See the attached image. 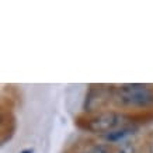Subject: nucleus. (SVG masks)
I'll list each match as a JSON object with an SVG mask.
<instances>
[{
  "label": "nucleus",
  "mask_w": 153,
  "mask_h": 153,
  "mask_svg": "<svg viewBox=\"0 0 153 153\" xmlns=\"http://www.w3.org/2000/svg\"><path fill=\"white\" fill-rule=\"evenodd\" d=\"M114 98L121 105L148 107L153 104V90L145 84H122L114 90Z\"/></svg>",
  "instance_id": "f257e3e1"
},
{
  "label": "nucleus",
  "mask_w": 153,
  "mask_h": 153,
  "mask_svg": "<svg viewBox=\"0 0 153 153\" xmlns=\"http://www.w3.org/2000/svg\"><path fill=\"white\" fill-rule=\"evenodd\" d=\"M129 121L131 118L128 115H125V114L107 111L90 118L87 121L86 128L88 131H91V132H96V134L105 135L110 134V132H114L117 129H121V128H126Z\"/></svg>",
  "instance_id": "f03ea898"
},
{
  "label": "nucleus",
  "mask_w": 153,
  "mask_h": 153,
  "mask_svg": "<svg viewBox=\"0 0 153 153\" xmlns=\"http://www.w3.org/2000/svg\"><path fill=\"white\" fill-rule=\"evenodd\" d=\"M134 134V128L131 126H126V128H121V129H117L114 132H110V134L104 135V139L108 140V142H118V140L124 139L125 136Z\"/></svg>",
  "instance_id": "7ed1b4c3"
},
{
  "label": "nucleus",
  "mask_w": 153,
  "mask_h": 153,
  "mask_svg": "<svg viewBox=\"0 0 153 153\" xmlns=\"http://www.w3.org/2000/svg\"><path fill=\"white\" fill-rule=\"evenodd\" d=\"M82 153H111V149L107 143H94L86 148Z\"/></svg>",
  "instance_id": "20e7f679"
},
{
  "label": "nucleus",
  "mask_w": 153,
  "mask_h": 153,
  "mask_svg": "<svg viewBox=\"0 0 153 153\" xmlns=\"http://www.w3.org/2000/svg\"><path fill=\"white\" fill-rule=\"evenodd\" d=\"M118 153H134V148H132L131 145H124V146L118 150Z\"/></svg>",
  "instance_id": "39448f33"
},
{
  "label": "nucleus",
  "mask_w": 153,
  "mask_h": 153,
  "mask_svg": "<svg viewBox=\"0 0 153 153\" xmlns=\"http://www.w3.org/2000/svg\"><path fill=\"white\" fill-rule=\"evenodd\" d=\"M21 153H34V150H33V149H24Z\"/></svg>",
  "instance_id": "423d86ee"
},
{
  "label": "nucleus",
  "mask_w": 153,
  "mask_h": 153,
  "mask_svg": "<svg viewBox=\"0 0 153 153\" xmlns=\"http://www.w3.org/2000/svg\"><path fill=\"white\" fill-rule=\"evenodd\" d=\"M149 153H153V143L149 145Z\"/></svg>",
  "instance_id": "0eeeda50"
}]
</instances>
